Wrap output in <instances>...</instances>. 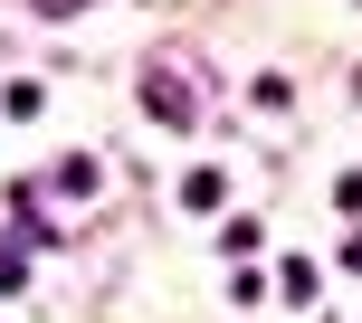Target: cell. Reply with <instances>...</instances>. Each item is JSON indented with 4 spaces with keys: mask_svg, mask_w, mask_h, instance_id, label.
<instances>
[{
    "mask_svg": "<svg viewBox=\"0 0 362 323\" xmlns=\"http://www.w3.org/2000/svg\"><path fill=\"white\" fill-rule=\"evenodd\" d=\"M334 209H344V219H362V171H344V181H334Z\"/></svg>",
    "mask_w": 362,
    "mask_h": 323,
    "instance_id": "4",
    "label": "cell"
},
{
    "mask_svg": "<svg viewBox=\"0 0 362 323\" xmlns=\"http://www.w3.org/2000/svg\"><path fill=\"white\" fill-rule=\"evenodd\" d=\"M38 10H86V0H38Z\"/></svg>",
    "mask_w": 362,
    "mask_h": 323,
    "instance_id": "5",
    "label": "cell"
},
{
    "mask_svg": "<svg viewBox=\"0 0 362 323\" xmlns=\"http://www.w3.org/2000/svg\"><path fill=\"white\" fill-rule=\"evenodd\" d=\"M19 286H29V257H19V248H0V295H19Z\"/></svg>",
    "mask_w": 362,
    "mask_h": 323,
    "instance_id": "3",
    "label": "cell"
},
{
    "mask_svg": "<svg viewBox=\"0 0 362 323\" xmlns=\"http://www.w3.org/2000/svg\"><path fill=\"white\" fill-rule=\"evenodd\" d=\"M219 190H229L219 171H191V181H181V209H219Z\"/></svg>",
    "mask_w": 362,
    "mask_h": 323,
    "instance_id": "2",
    "label": "cell"
},
{
    "mask_svg": "<svg viewBox=\"0 0 362 323\" xmlns=\"http://www.w3.org/2000/svg\"><path fill=\"white\" fill-rule=\"evenodd\" d=\"M144 105H153V124H200V114H191V95H181L172 76H144Z\"/></svg>",
    "mask_w": 362,
    "mask_h": 323,
    "instance_id": "1",
    "label": "cell"
}]
</instances>
